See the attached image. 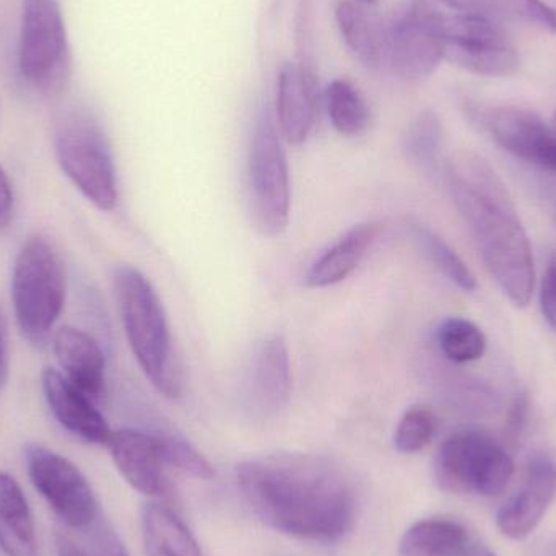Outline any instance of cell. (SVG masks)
<instances>
[{"mask_svg":"<svg viewBox=\"0 0 556 556\" xmlns=\"http://www.w3.org/2000/svg\"><path fill=\"white\" fill-rule=\"evenodd\" d=\"M117 306L127 342L143 375L166 397L181 394V378L162 301L149 278L132 266L114 276Z\"/></svg>","mask_w":556,"mask_h":556,"instance_id":"3","label":"cell"},{"mask_svg":"<svg viewBox=\"0 0 556 556\" xmlns=\"http://www.w3.org/2000/svg\"><path fill=\"white\" fill-rule=\"evenodd\" d=\"M238 486L254 515L274 531L337 541L355 521V493L339 467L320 457L281 454L238 466Z\"/></svg>","mask_w":556,"mask_h":556,"instance_id":"1","label":"cell"},{"mask_svg":"<svg viewBox=\"0 0 556 556\" xmlns=\"http://www.w3.org/2000/svg\"><path fill=\"white\" fill-rule=\"evenodd\" d=\"M291 371L287 343L273 336L261 343L254 356L250 378V395L260 410H277L290 397Z\"/></svg>","mask_w":556,"mask_h":556,"instance_id":"19","label":"cell"},{"mask_svg":"<svg viewBox=\"0 0 556 556\" xmlns=\"http://www.w3.org/2000/svg\"><path fill=\"white\" fill-rule=\"evenodd\" d=\"M551 126H552V129H554L555 139H556V114H555L554 121H552Z\"/></svg>","mask_w":556,"mask_h":556,"instance_id":"39","label":"cell"},{"mask_svg":"<svg viewBox=\"0 0 556 556\" xmlns=\"http://www.w3.org/2000/svg\"><path fill=\"white\" fill-rule=\"evenodd\" d=\"M381 225L376 222L355 225L342 238L336 241L329 250L324 251L307 269V287L326 288L340 283L352 276L365 257L366 251L375 243Z\"/></svg>","mask_w":556,"mask_h":556,"instance_id":"18","label":"cell"},{"mask_svg":"<svg viewBox=\"0 0 556 556\" xmlns=\"http://www.w3.org/2000/svg\"><path fill=\"white\" fill-rule=\"evenodd\" d=\"M248 191L254 225L266 237L283 233L290 220V166L269 111L254 126L248 159Z\"/></svg>","mask_w":556,"mask_h":556,"instance_id":"7","label":"cell"},{"mask_svg":"<svg viewBox=\"0 0 556 556\" xmlns=\"http://www.w3.org/2000/svg\"><path fill=\"white\" fill-rule=\"evenodd\" d=\"M529 417V399L526 394H519L513 402L506 418V437L516 440L521 437Z\"/></svg>","mask_w":556,"mask_h":556,"instance_id":"33","label":"cell"},{"mask_svg":"<svg viewBox=\"0 0 556 556\" xmlns=\"http://www.w3.org/2000/svg\"><path fill=\"white\" fill-rule=\"evenodd\" d=\"M13 217V189L5 169L0 166V230L9 227Z\"/></svg>","mask_w":556,"mask_h":556,"instance_id":"34","label":"cell"},{"mask_svg":"<svg viewBox=\"0 0 556 556\" xmlns=\"http://www.w3.org/2000/svg\"><path fill=\"white\" fill-rule=\"evenodd\" d=\"M441 142H443V126L433 111H421L405 130V153L412 162L425 168H430L437 163Z\"/></svg>","mask_w":556,"mask_h":556,"instance_id":"26","label":"cell"},{"mask_svg":"<svg viewBox=\"0 0 556 556\" xmlns=\"http://www.w3.org/2000/svg\"><path fill=\"white\" fill-rule=\"evenodd\" d=\"M434 431H437V420L430 408L415 405L408 408L399 420L394 434L395 450L402 454L420 453L430 444Z\"/></svg>","mask_w":556,"mask_h":556,"instance_id":"28","label":"cell"},{"mask_svg":"<svg viewBox=\"0 0 556 556\" xmlns=\"http://www.w3.org/2000/svg\"><path fill=\"white\" fill-rule=\"evenodd\" d=\"M541 306L545 319L556 327V256L548 264L544 281H542Z\"/></svg>","mask_w":556,"mask_h":556,"instance_id":"32","label":"cell"},{"mask_svg":"<svg viewBox=\"0 0 556 556\" xmlns=\"http://www.w3.org/2000/svg\"><path fill=\"white\" fill-rule=\"evenodd\" d=\"M327 111L333 129L356 137L368 129L369 108L358 88L345 78L330 81L326 90Z\"/></svg>","mask_w":556,"mask_h":556,"instance_id":"24","label":"cell"},{"mask_svg":"<svg viewBox=\"0 0 556 556\" xmlns=\"http://www.w3.org/2000/svg\"><path fill=\"white\" fill-rule=\"evenodd\" d=\"M54 152L64 175L103 212L119 201L113 150L100 121L85 108H68L55 121Z\"/></svg>","mask_w":556,"mask_h":556,"instance_id":"4","label":"cell"},{"mask_svg":"<svg viewBox=\"0 0 556 556\" xmlns=\"http://www.w3.org/2000/svg\"><path fill=\"white\" fill-rule=\"evenodd\" d=\"M317 78L309 67L287 62L277 81V119L291 146L306 142L316 123Z\"/></svg>","mask_w":556,"mask_h":556,"instance_id":"16","label":"cell"},{"mask_svg":"<svg viewBox=\"0 0 556 556\" xmlns=\"http://www.w3.org/2000/svg\"><path fill=\"white\" fill-rule=\"evenodd\" d=\"M52 349L64 376L88 397L98 401L106 392V359L97 340L74 326L55 330Z\"/></svg>","mask_w":556,"mask_h":556,"instance_id":"17","label":"cell"},{"mask_svg":"<svg viewBox=\"0 0 556 556\" xmlns=\"http://www.w3.org/2000/svg\"><path fill=\"white\" fill-rule=\"evenodd\" d=\"M84 534L93 556H130L113 526L101 515L85 529Z\"/></svg>","mask_w":556,"mask_h":556,"instance_id":"30","label":"cell"},{"mask_svg":"<svg viewBox=\"0 0 556 556\" xmlns=\"http://www.w3.org/2000/svg\"><path fill=\"white\" fill-rule=\"evenodd\" d=\"M437 342L441 353L454 363L476 362L486 350L485 333L463 317L444 319L438 326Z\"/></svg>","mask_w":556,"mask_h":556,"instance_id":"25","label":"cell"},{"mask_svg":"<svg viewBox=\"0 0 556 556\" xmlns=\"http://www.w3.org/2000/svg\"><path fill=\"white\" fill-rule=\"evenodd\" d=\"M467 534L463 526L447 519H427L407 529L399 547L401 556H463Z\"/></svg>","mask_w":556,"mask_h":556,"instance_id":"23","label":"cell"},{"mask_svg":"<svg viewBox=\"0 0 556 556\" xmlns=\"http://www.w3.org/2000/svg\"><path fill=\"white\" fill-rule=\"evenodd\" d=\"M25 460L29 482L68 528L84 532L100 516L90 483L71 460L41 444H28Z\"/></svg>","mask_w":556,"mask_h":556,"instance_id":"11","label":"cell"},{"mask_svg":"<svg viewBox=\"0 0 556 556\" xmlns=\"http://www.w3.org/2000/svg\"><path fill=\"white\" fill-rule=\"evenodd\" d=\"M10 375L9 342H7V324L0 309V391L5 388Z\"/></svg>","mask_w":556,"mask_h":556,"instance_id":"35","label":"cell"},{"mask_svg":"<svg viewBox=\"0 0 556 556\" xmlns=\"http://www.w3.org/2000/svg\"><path fill=\"white\" fill-rule=\"evenodd\" d=\"M483 126L502 149L522 162L556 175V139L551 124L528 108H492Z\"/></svg>","mask_w":556,"mask_h":556,"instance_id":"12","label":"cell"},{"mask_svg":"<svg viewBox=\"0 0 556 556\" xmlns=\"http://www.w3.org/2000/svg\"><path fill=\"white\" fill-rule=\"evenodd\" d=\"M515 464L498 441L477 431L451 434L438 451L434 473L444 492L500 495L508 486Z\"/></svg>","mask_w":556,"mask_h":556,"instance_id":"8","label":"cell"},{"mask_svg":"<svg viewBox=\"0 0 556 556\" xmlns=\"http://www.w3.org/2000/svg\"><path fill=\"white\" fill-rule=\"evenodd\" d=\"M10 294L23 337L35 345L48 342L64 309L67 276L61 254L45 238H31L16 254Z\"/></svg>","mask_w":556,"mask_h":556,"instance_id":"5","label":"cell"},{"mask_svg":"<svg viewBox=\"0 0 556 556\" xmlns=\"http://www.w3.org/2000/svg\"><path fill=\"white\" fill-rule=\"evenodd\" d=\"M18 71L42 97H58L72 75V52L59 0H23Z\"/></svg>","mask_w":556,"mask_h":556,"instance_id":"6","label":"cell"},{"mask_svg":"<svg viewBox=\"0 0 556 556\" xmlns=\"http://www.w3.org/2000/svg\"><path fill=\"white\" fill-rule=\"evenodd\" d=\"M55 552L58 556H88L87 552L81 551L75 542H72L67 535L55 534Z\"/></svg>","mask_w":556,"mask_h":556,"instance_id":"37","label":"cell"},{"mask_svg":"<svg viewBox=\"0 0 556 556\" xmlns=\"http://www.w3.org/2000/svg\"><path fill=\"white\" fill-rule=\"evenodd\" d=\"M446 179L486 269L516 306H528L534 293V257L505 182L476 153L454 156Z\"/></svg>","mask_w":556,"mask_h":556,"instance_id":"2","label":"cell"},{"mask_svg":"<svg viewBox=\"0 0 556 556\" xmlns=\"http://www.w3.org/2000/svg\"><path fill=\"white\" fill-rule=\"evenodd\" d=\"M443 13L428 0H402L386 25V61L407 81L430 77L444 59Z\"/></svg>","mask_w":556,"mask_h":556,"instance_id":"9","label":"cell"},{"mask_svg":"<svg viewBox=\"0 0 556 556\" xmlns=\"http://www.w3.org/2000/svg\"><path fill=\"white\" fill-rule=\"evenodd\" d=\"M556 495V466L547 456H535L526 469L521 489L498 509L496 526L513 541L528 538L541 525Z\"/></svg>","mask_w":556,"mask_h":556,"instance_id":"13","label":"cell"},{"mask_svg":"<svg viewBox=\"0 0 556 556\" xmlns=\"http://www.w3.org/2000/svg\"><path fill=\"white\" fill-rule=\"evenodd\" d=\"M159 438L166 466L199 480H208L215 476L211 463L185 438L175 434H159Z\"/></svg>","mask_w":556,"mask_h":556,"instance_id":"29","label":"cell"},{"mask_svg":"<svg viewBox=\"0 0 556 556\" xmlns=\"http://www.w3.org/2000/svg\"><path fill=\"white\" fill-rule=\"evenodd\" d=\"M505 2L526 22L556 35V9L544 0H505Z\"/></svg>","mask_w":556,"mask_h":556,"instance_id":"31","label":"cell"},{"mask_svg":"<svg viewBox=\"0 0 556 556\" xmlns=\"http://www.w3.org/2000/svg\"><path fill=\"white\" fill-rule=\"evenodd\" d=\"M444 59L480 77H509L519 71L518 51L500 25L483 13L443 18Z\"/></svg>","mask_w":556,"mask_h":556,"instance_id":"10","label":"cell"},{"mask_svg":"<svg viewBox=\"0 0 556 556\" xmlns=\"http://www.w3.org/2000/svg\"><path fill=\"white\" fill-rule=\"evenodd\" d=\"M142 529L149 556H204L185 522L166 506H146Z\"/></svg>","mask_w":556,"mask_h":556,"instance_id":"22","label":"cell"},{"mask_svg":"<svg viewBox=\"0 0 556 556\" xmlns=\"http://www.w3.org/2000/svg\"><path fill=\"white\" fill-rule=\"evenodd\" d=\"M340 36L353 58L368 68L386 61V26L359 2H340L336 9Z\"/></svg>","mask_w":556,"mask_h":556,"instance_id":"21","label":"cell"},{"mask_svg":"<svg viewBox=\"0 0 556 556\" xmlns=\"http://www.w3.org/2000/svg\"><path fill=\"white\" fill-rule=\"evenodd\" d=\"M111 456L121 476L137 492L146 496L162 495L166 486V463L159 434L124 428L114 431Z\"/></svg>","mask_w":556,"mask_h":556,"instance_id":"15","label":"cell"},{"mask_svg":"<svg viewBox=\"0 0 556 556\" xmlns=\"http://www.w3.org/2000/svg\"><path fill=\"white\" fill-rule=\"evenodd\" d=\"M0 551L5 556H41L35 519L20 483L0 470Z\"/></svg>","mask_w":556,"mask_h":556,"instance_id":"20","label":"cell"},{"mask_svg":"<svg viewBox=\"0 0 556 556\" xmlns=\"http://www.w3.org/2000/svg\"><path fill=\"white\" fill-rule=\"evenodd\" d=\"M355 2L363 3V5H366V3H375L376 0H355Z\"/></svg>","mask_w":556,"mask_h":556,"instance_id":"38","label":"cell"},{"mask_svg":"<svg viewBox=\"0 0 556 556\" xmlns=\"http://www.w3.org/2000/svg\"><path fill=\"white\" fill-rule=\"evenodd\" d=\"M42 391L55 420L68 433L91 444L108 446L113 437L106 418L77 386L72 384L62 372L46 369L42 372Z\"/></svg>","mask_w":556,"mask_h":556,"instance_id":"14","label":"cell"},{"mask_svg":"<svg viewBox=\"0 0 556 556\" xmlns=\"http://www.w3.org/2000/svg\"><path fill=\"white\" fill-rule=\"evenodd\" d=\"M447 9L456 10L459 13H483L490 9V0H438Z\"/></svg>","mask_w":556,"mask_h":556,"instance_id":"36","label":"cell"},{"mask_svg":"<svg viewBox=\"0 0 556 556\" xmlns=\"http://www.w3.org/2000/svg\"><path fill=\"white\" fill-rule=\"evenodd\" d=\"M412 233H414L415 241L420 244L424 253L427 254L428 260L434 264V267L441 274H444L453 283L463 288L464 291L476 290V276L467 267V264L457 256L456 251L450 244L444 243L437 233L428 230V228L415 227Z\"/></svg>","mask_w":556,"mask_h":556,"instance_id":"27","label":"cell"}]
</instances>
